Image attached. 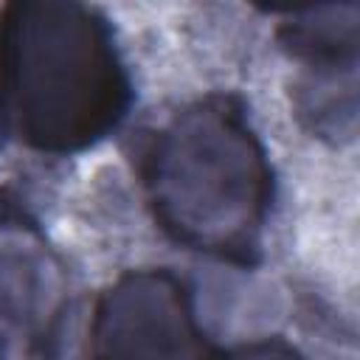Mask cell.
<instances>
[{"mask_svg":"<svg viewBox=\"0 0 360 360\" xmlns=\"http://www.w3.org/2000/svg\"><path fill=\"white\" fill-rule=\"evenodd\" d=\"M141 174L155 222L177 245L242 267L259 262L276 177L236 96L177 110L152 135Z\"/></svg>","mask_w":360,"mask_h":360,"instance_id":"cell-1","label":"cell"},{"mask_svg":"<svg viewBox=\"0 0 360 360\" xmlns=\"http://www.w3.org/2000/svg\"><path fill=\"white\" fill-rule=\"evenodd\" d=\"M278 37L301 65L298 115L318 138H352L357 112V6L292 14L278 28Z\"/></svg>","mask_w":360,"mask_h":360,"instance_id":"cell-5","label":"cell"},{"mask_svg":"<svg viewBox=\"0 0 360 360\" xmlns=\"http://www.w3.org/2000/svg\"><path fill=\"white\" fill-rule=\"evenodd\" d=\"M3 115H6V112H3V90H0V121H3Z\"/></svg>","mask_w":360,"mask_h":360,"instance_id":"cell-7","label":"cell"},{"mask_svg":"<svg viewBox=\"0 0 360 360\" xmlns=\"http://www.w3.org/2000/svg\"><path fill=\"white\" fill-rule=\"evenodd\" d=\"M0 360H6V357H0Z\"/></svg>","mask_w":360,"mask_h":360,"instance_id":"cell-8","label":"cell"},{"mask_svg":"<svg viewBox=\"0 0 360 360\" xmlns=\"http://www.w3.org/2000/svg\"><path fill=\"white\" fill-rule=\"evenodd\" d=\"M90 360H208L191 292L163 267L127 270L96 301Z\"/></svg>","mask_w":360,"mask_h":360,"instance_id":"cell-4","label":"cell"},{"mask_svg":"<svg viewBox=\"0 0 360 360\" xmlns=\"http://www.w3.org/2000/svg\"><path fill=\"white\" fill-rule=\"evenodd\" d=\"M208 360H307V357L284 338H259L225 352H211Z\"/></svg>","mask_w":360,"mask_h":360,"instance_id":"cell-6","label":"cell"},{"mask_svg":"<svg viewBox=\"0 0 360 360\" xmlns=\"http://www.w3.org/2000/svg\"><path fill=\"white\" fill-rule=\"evenodd\" d=\"M3 112L42 155H76L127 115L132 82L110 20L73 0H25L0 17Z\"/></svg>","mask_w":360,"mask_h":360,"instance_id":"cell-2","label":"cell"},{"mask_svg":"<svg viewBox=\"0 0 360 360\" xmlns=\"http://www.w3.org/2000/svg\"><path fill=\"white\" fill-rule=\"evenodd\" d=\"M70 312L68 270L37 217L0 191V357L59 360Z\"/></svg>","mask_w":360,"mask_h":360,"instance_id":"cell-3","label":"cell"}]
</instances>
